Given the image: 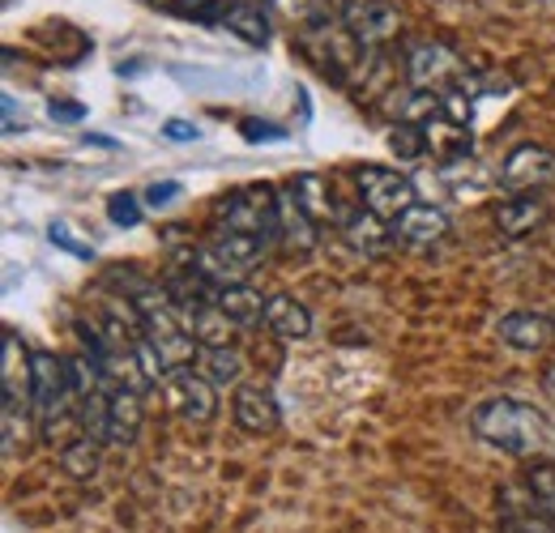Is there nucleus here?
<instances>
[{
  "mask_svg": "<svg viewBox=\"0 0 555 533\" xmlns=\"http://www.w3.org/2000/svg\"><path fill=\"white\" fill-rule=\"evenodd\" d=\"M218 26H227L231 35H240L248 48H266L270 43V9L266 4H227V13H222V22Z\"/></svg>",
  "mask_w": 555,
  "mask_h": 533,
  "instance_id": "nucleus-23",
  "label": "nucleus"
},
{
  "mask_svg": "<svg viewBox=\"0 0 555 533\" xmlns=\"http://www.w3.org/2000/svg\"><path fill=\"white\" fill-rule=\"evenodd\" d=\"M495 521H500V533H555V521L547 512L534 508V499L526 495V486H521V491H513V486L500 491V512H495Z\"/></svg>",
  "mask_w": 555,
  "mask_h": 533,
  "instance_id": "nucleus-15",
  "label": "nucleus"
},
{
  "mask_svg": "<svg viewBox=\"0 0 555 533\" xmlns=\"http://www.w3.org/2000/svg\"><path fill=\"white\" fill-rule=\"evenodd\" d=\"M180 193H184V188H180L176 180H163V184H150L141 200H145V209H167V205L180 197Z\"/></svg>",
  "mask_w": 555,
  "mask_h": 533,
  "instance_id": "nucleus-33",
  "label": "nucleus"
},
{
  "mask_svg": "<svg viewBox=\"0 0 555 533\" xmlns=\"http://www.w3.org/2000/svg\"><path fill=\"white\" fill-rule=\"evenodd\" d=\"M214 218H218V231H244V235L278 239V188H270V184L231 188L218 197Z\"/></svg>",
  "mask_w": 555,
  "mask_h": 533,
  "instance_id": "nucleus-2",
  "label": "nucleus"
},
{
  "mask_svg": "<svg viewBox=\"0 0 555 533\" xmlns=\"http://www.w3.org/2000/svg\"><path fill=\"white\" fill-rule=\"evenodd\" d=\"M457 73H462V61H457L453 48H444L436 39L411 43V52H406V77H411L415 90H444Z\"/></svg>",
  "mask_w": 555,
  "mask_h": 533,
  "instance_id": "nucleus-7",
  "label": "nucleus"
},
{
  "mask_svg": "<svg viewBox=\"0 0 555 533\" xmlns=\"http://www.w3.org/2000/svg\"><path fill=\"white\" fill-rule=\"evenodd\" d=\"M180 13H193V17H206V22H222L227 13V0H176Z\"/></svg>",
  "mask_w": 555,
  "mask_h": 533,
  "instance_id": "nucleus-34",
  "label": "nucleus"
},
{
  "mask_svg": "<svg viewBox=\"0 0 555 533\" xmlns=\"http://www.w3.org/2000/svg\"><path fill=\"white\" fill-rule=\"evenodd\" d=\"M423 133H427V154H436L440 162H462V158H470V129H466V125H457V120H449V116H436V120L423 125Z\"/></svg>",
  "mask_w": 555,
  "mask_h": 533,
  "instance_id": "nucleus-22",
  "label": "nucleus"
},
{
  "mask_svg": "<svg viewBox=\"0 0 555 533\" xmlns=\"http://www.w3.org/2000/svg\"><path fill=\"white\" fill-rule=\"evenodd\" d=\"M240 136H244V141H270V145H278V141H291V133H286V129H278V125H270V120H257V116L240 120Z\"/></svg>",
  "mask_w": 555,
  "mask_h": 533,
  "instance_id": "nucleus-32",
  "label": "nucleus"
},
{
  "mask_svg": "<svg viewBox=\"0 0 555 533\" xmlns=\"http://www.w3.org/2000/svg\"><path fill=\"white\" fill-rule=\"evenodd\" d=\"M343 235H347L350 244L359 248V252H389L393 248V222H385V218H376L372 209H350V213H343Z\"/></svg>",
  "mask_w": 555,
  "mask_h": 533,
  "instance_id": "nucleus-18",
  "label": "nucleus"
},
{
  "mask_svg": "<svg viewBox=\"0 0 555 533\" xmlns=\"http://www.w3.org/2000/svg\"><path fill=\"white\" fill-rule=\"evenodd\" d=\"M393 235L402 239V244H440L444 235H449V218H444V209H436V205H411L398 222H393Z\"/></svg>",
  "mask_w": 555,
  "mask_h": 533,
  "instance_id": "nucleus-19",
  "label": "nucleus"
},
{
  "mask_svg": "<svg viewBox=\"0 0 555 533\" xmlns=\"http://www.w3.org/2000/svg\"><path fill=\"white\" fill-rule=\"evenodd\" d=\"M141 213H145V200H141L138 193H129V188L107 197V222L120 226V231H133L141 222Z\"/></svg>",
  "mask_w": 555,
  "mask_h": 533,
  "instance_id": "nucleus-30",
  "label": "nucleus"
},
{
  "mask_svg": "<svg viewBox=\"0 0 555 533\" xmlns=\"http://www.w3.org/2000/svg\"><path fill=\"white\" fill-rule=\"evenodd\" d=\"M543 385H547V393L555 398V363L547 367V372H543Z\"/></svg>",
  "mask_w": 555,
  "mask_h": 533,
  "instance_id": "nucleus-38",
  "label": "nucleus"
},
{
  "mask_svg": "<svg viewBox=\"0 0 555 533\" xmlns=\"http://www.w3.org/2000/svg\"><path fill=\"white\" fill-rule=\"evenodd\" d=\"M363 4H372V0H338V13H350V9H363Z\"/></svg>",
  "mask_w": 555,
  "mask_h": 533,
  "instance_id": "nucleus-37",
  "label": "nucleus"
},
{
  "mask_svg": "<svg viewBox=\"0 0 555 533\" xmlns=\"http://www.w3.org/2000/svg\"><path fill=\"white\" fill-rule=\"evenodd\" d=\"M214 303H218L235 325H261L270 295H261V290L248 286V282H235V286H222V290L214 295Z\"/></svg>",
  "mask_w": 555,
  "mask_h": 533,
  "instance_id": "nucleus-24",
  "label": "nucleus"
},
{
  "mask_svg": "<svg viewBox=\"0 0 555 533\" xmlns=\"http://www.w3.org/2000/svg\"><path fill=\"white\" fill-rule=\"evenodd\" d=\"M30 410L39 418V427L56 422L61 414L77 410L69 385V363L56 350H35L30 354Z\"/></svg>",
  "mask_w": 555,
  "mask_h": 533,
  "instance_id": "nucleus-5",
  "label": "nucleus"
},
{
  "mask_svg": "<svg viewBox=\"0 0 555 533\" xmlns=\"http://www.w3.org/2000/svg\"><path fill=\"white\" fill-rule=\"evenodd\" d=\"M197 367H202V376H206L214 389H227V385L240 389L244 385V372H248V359H244V350L222 346V350H202Z\"/></svg>",
  "mask_w": 555,
  "mask_h": 533,
  "instance_id": "nucleus-25",
  "label": "nucleus"
},
{
  "mask_svg": "<svg viewBox=\"0 0 555 533\" xmlns=\"http://www.w3.org/2000/svg\"><path fill=\"white\" fill-rule=\"evenodd\" d=\"M231 418L248 435H270V431H278V422H282V410H278L274 393L266 385H240L231 393Z\"/></svg>",
  "mask_w": 555,
  "mask_h": 533,
  "instance_id": "nucleus-9",
  "label": "nucleus"
},
{
  "mask_svg": "<svg viewBox=\"0 0 555 533\" xmlns=\"http://www.w3.org/2000/svg\"><path fill=\"white\" fill-rule=\"evenodd\" d=\"M48 244L61 248V252H69V257H77V261H94V257H99L94 244L77 239V231H73L69 222H52V226H48Z\"/></svg>",
  "mask_w": 555,
  "mask_h": 533,
  "instance_id": "nucleus-31",
  "label": "nucleus"
},
{
  "mask_svg": "<svg viewBox=\"0 0 555 533\" xmlns=\"http://www.w3.org/2000/svg\"><path fill=\"white\" fill-rule=\"evenodd\" d=\"M145 422V401L138 389H112V414H107V444H133Z\"/></svg>",
  "mask_w": 555,
  "mask_h": 533,
  "instance_id": "nucleus-20",
  "label": "nucleus"
},
{
  "mask_svg": "<svg viewBox=\"0 0 555 533\" xmlns=\"http://www.w3.org/2000/svg\"><path fill=\"white\" fill-rule=\"evenodd\" d=\"M261 325H266V334H274L278 341H304V337L312 334V312H308L295 295H270Z\"/></svg>",
  "mask_w": 555,
  "mask_h": 533,
  "instance_id": "nucleus-17",
  "label": "nucleus"
},
{
  "mask_svg": "<svg viewBox=\"0 0 555 533\" xmlns=\"http://www.w3.org/2000/svg\"><path fill=\"white\" fill-rule=\"evenodd\" d=\"M299 48L317 61V68H321L325 77H338V81L347 77L350 65L363 61V43L350 35L343 13H330V17L312 22V26H304V30H299Z\"/></svg>",
  "mask_w": 555,
  "mask_h": 533,
  "instance_id": "nucleus-3",
  "label": "nucleus"
},
{
  "mask_svg": "<svg viewBox=\"0 0 555 533\" xmlns=\"http://www.w3.org/2000/svg\"><path fill=\"white\" fill-rule=\"evenodd\" d=\"M354 188H359V200L363 209H372L376 218L385 222H398L411 205H418V193L411 184V176H402L398 167H380V162H363L350 171Z\"/></svg>",
  "mask_w": 555,
  "mask_h": 533,
  "instance_id": "nucleus-4",
  "label": "nucleus"
},
{
  "mask_svg": "<svg viewBox=\"0 0 555 533\" xmlns=\"http://www.w3.org/2000/svg\"><path fill=\"white\" fill-rule=\"evenodd\" d=\"M389 150L402 158V162H415L427 154V133H423V125H411V120H398L393 129H389Z\"/></svg>",
  "mask_w": 555,
  "mask_h": 533,
  "instance_id": "nucleus-29",
  "label": "nucleus"
},
{
  "mask_svg": "<svg viewBox=\"0 0 555 533\" xmlns=\"http://www.w3.org/2000/svg\"><path fill=\"white\" fill-rule=\"evenodd\" d=\"M0 389H4V405L13 410L30 401V350L13 329H4L0 337Z\"/></svg>",
  "mask_w": 555,
  "mask_h": 533,
  "instance_id": "nucleus-13",
  "label": "nucleus"
},
{
  "mask_svg": "<svg viewBox=\"0 0 555 533\" xmlns=\"http://www.w3.org/2000/svg\"><path fill=\"white\" fill-rule=\"evenodd\" d=\"M61 466H65V473L77 478V482H90V478H99V469H103V453H99L94 440L81 435V440H73V444L61 448Z\"/></svg>",
  "mask_w": 555,
  "mask_h": 533,
  "instance_id": "nucleus-26",
  "label": "nucleus"
},
{
  "mask_svg": "<svg viewBox=\"0 0 555 533\" xmlns=\"http://www.w3.org/2000/svg\"><path fill=\"white\" fill-rule=\"evenodd\" d=\"M4 4H13V0H4Z\"/></svg>",
  "mask_w": 555,
  "mask_h": 533,
  "instance_id": "nucleus-41",
  "label": "nucleus"
},
{
  "mask_svg": "<svg viewBox=\"0 0 555 533\" xmlns=\"http://www.w3.org/2000/svg\"><path fill=\"white\" fill-rule=\"evenodd\" d=\"M167 393H171V405H176L189 422H197V427H206L209 418L218 414V389L209 385L202 372H193V367L176 372V376L167 380Z\"/></svg>",
  "mask_w": 555,
  "mask_h": 533,
  "instance_id": "nucleus-11",
  "label": "nucleus"
},
{
  "mask_svg": "<svg viewBox=\"0 0 555 533\" xmlns=\"http://www.w3.org/2000/svg\"><path fill=\"white\" fill-rule=\"evenodd\" d=\"M491 222H495L500 235L521 239V235H530L547 222V197L543 193H508L504 200L491 205Z\"/></svg>",
  "mask_w": 555,
  "mask_h": 533,
  "instance_id": "nucleus-10",
  "label": "nucleus"
},
{
  "mask_svg": "<svg viewBox=\"0 0 555 533\" xmlns=\"http://www.w3.org/2000/svg\"><path fill=\"white\" fill-rule=\"evenodd\" d=\"M555 180V150L526 141L517 150H508V158L500 162V184L504 193H539Z\"/></svg>",
  "mask_w": 555,
  "mask_h": 533,
  "instance_id": "nucleus-6",
  "label": "nucleus"
},
{
  "mask_svg": "<svg viewBox=\"0 0 555 533\" xmlns=\"http://www.w3.org/2000/svg\"><path fill=\"white\" fill-rule=\"evenodd\" d=\"M495 337L521 354H543L555 341V321L539 316V312H504L495 321Z\"/></svg>",
  "mask_w": 555,
  "mask_h": 533,
  "instance_id": "nucleus-12",
  "label": "nucleus"
},
{
  "mask_svg": "<svg viewBox=\"0 0 555 533\" xmlns=\"http://www.w3.org/2000/svg\"><path fill=\"white\" fill-rule=\"evenodd\" d=\"M291 193L308 209V218H312L317 226H321V222H343V209H338V200L330 193V180H325V176L304 171V176L291 180Z\"/></svg>",
  "mask_w": 555,
  "mask_h": 533,
  "instance_id": "nucleus-21",
  "label": "nucleus"
},
{
  "mask_svg": "<svg viewBox=\"0 0 555 533\" xmlns=\"http://www.w3.org/2000/svg\"><path fill=\"white\" fill-rule=\"evenodd\" d=\"M343 22L350 26V35L363 43V52H376V48L393 43L398 30H402V13H398L393 0H372L363 9H350V13H343Z\"/></svg>",
  "mask_w": 555,
  "mask_h": 533,
  "instance_id": "nucleus-8",
  "label": "nucleus"
},
{
  "mask_svg": "<svg viewBox=\"0 0 555 533\" xmlns=\"http://www.w3.org/2000/svg\"><path fill=\"white\" fill-rule=\"evenodd\" d=\"M163 136H167V141H180V145H184V141H202V129H197L193 120H180V116H171V120L163 125Z\"/></svg>",
  "mask_w": 555,
  "mask_h": 533,
  "instance_id": "nucleus-35",
  "label": "nucleus"
},
{
  "mask_svg": "<svg viewBox=\"0 0 555 533\" xmlns=\"http://www.w3.org/2000/svg\"><path fill=\"white\" fill-rule=\"evenodd\" d=\"M475 435L508 457H543L555 448V427L539 405L521 398H487L470 410Z\"/></svg>",
  "mask_w": 555,
  "mask_h": 533,
  "instance_id": "nucleus-1",
  "label": "nucleus"
},
{
  "mask_svg": "<svg viewBox=\"0 0 555 533\" xmlns=\"http://www.w3.org/2000/svg\"><path fill=\"white\" fill-rule=\"evenodd\" d=\"M521 486H526V495L534 499V508L547 512L555 521V461H530Z\"/></svg>",
  "mask_w": 555,
  "mask_h": 533,
  "instance_id": "nucleus-27",
  "label": "nucleus"
},
{
  "mask_svg": "<svg viewBox=\"0 0 555 533\" xmlns=\"http://www.w3.org/2000/svg\"><path fill=\"white\" fill-rule=\"evenodd\" d=\"M278 239L286 244V252H312V248H317V239H321L317 222H312V218H308V209L295 200L291 184H286V188H278Z\"/></svg>",
  "mask_w": 555,
  "mask_h": 533,
  "instance_id": "nucleus-14",
  "label": "nucleus"
},
{
  "mask_svg": "<svg viewBox=\"0 0 555 533\" xmlns=\"http://www.w3.org/2000/svg\"><path fill=\"white\" fill-rule=\"evenodd\" d=\"M48 116H52V120H65V125H81V120H86V107H77V103H56V99H52V103H48Z\"/></svg>",
  "mask_w": 555,
  "mask_h": 533,
  "instance_id": "nucleus-36",
  "label": "nucleus"
},
{
  "mask_svg": "<svg viewBox=\"0 0 555 533\" xmlns=\"http://www.w3.org/2000/svg\"><path fill=\"white\" fill-rule=\"evenodd\" d=\"M180 312V308H176ZM184 316V325H189V334L197 337V346L202 350H222V346H235V321L218 308V303H197V308H184L180 312Z\"/></svg>",
  "mask_w": 555,
  "mask_h": 533,
  "instance_id": "nucleus-16",
  "label": "nucleus"
},
{
  "mask_svg": "<svg viewBox=\"0 0 555 533\" xmlns=\"http://www.w3.org/2000/svg\"><path fill=\"white\" fill-rule=\"evenodd\" d=\"M266 4L274 9L278 17H286L295 30H304V26H312V22L330 17V13H338V0H266Z\"/></svg>",
  "mask_w": 555,
  "mask_h": 533,
  "instance_id": "nucleus-28",
  "label": "nucleus"
},
{
  "mask_svg": "<svg viewBox=\"0 0 555 533\" xmlns=\"http://www.w3.org/2000/svg\"><path fill=\"white\" fill-rule=\"evenodd\" d=\"M154 4H171V0H154Z\"/></svg>",
  "mask_w": 555,
  "mask_h": 533,
  "instance_id": "nucleus-40",
  "label": "nucleus"
},
{
  "mask_svg": "<svg viewBox=\"0 0 555 533\" xmlns=\"http://www.w3.org/2000/svg\"><path fill=\"white\" fill-rule=\"evenodd\" d=\"M231 4H261V0H231Z\"/></svg>",
  "mask_w": 555,
  "mask_h": 533,
  "instance_id": "nucleus-39",
  "label": "nucleus"
}]
</instances>
